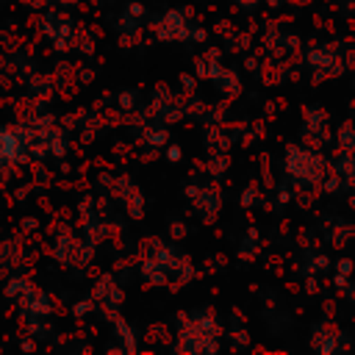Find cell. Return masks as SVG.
Here are the masks:
<instances>
[]
</instances>
